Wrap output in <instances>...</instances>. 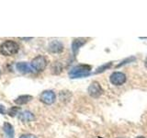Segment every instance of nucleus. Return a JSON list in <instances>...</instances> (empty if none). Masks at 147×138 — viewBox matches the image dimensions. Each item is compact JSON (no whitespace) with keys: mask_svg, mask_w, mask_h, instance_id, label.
I'll return each mask as SVG.
<instances>
[{"mask_svg":"<svg viewBox=\"0 0 147 138\" xmlns=\"http://www.w3.org/2000/svg\"><path fill=\"white\" fill-rule=\"evenodd\" d=\"M0 76H1V70H0Z\"/></svg>","mask_w":147,"mask_h":138,"instance_id":"obj_22","label":"nucleus"},{"mask_svg":"<svg viewBox=\"0 0 147 138\" xmlns=\"http://www.w3.org/2000/svg\"><path fill=\"white\" fill-rule=\"evenodd\" d=\"M3 131L5 133H6L8 138H14V135H15V131H14L13 126L9 122H5L3 124Z\"/></svg>","mask_w":147,"mask_h":138,"instance_id":"obj_12","label":"nucleus"},{"mask_svg":"<svg viewBox=\"0 0 147 138\" xmlns=\"http://www.w3.org/2000/svg\"><path fill=\"white\" fill-rule=\"evenodd\" d=\"M21 40H31L32 38H30H30H20Z\"/></svg>","mask_w":147,"mask_h":138,"instance_id":"obj_20","label":"nucleus"},{"mask_svg":"<svg viewBox=\"0 0 147 138\" xmlns=\"http://www.w3.org/2000/svg\"><path fill=\"white\" fill-rule=\"evenodd\" d=\"M48 61L43 55H38L35 58L32 59L30 63V66L36 72H42L47 66Z\"/></svg>","mask_w":147,"mask_h":138,"instance_id":"obj_3","label":"nucleus"},{"mask_svg":"<svg viewBox=\"0 0 147 138\" xmlns=\"http://www.w3.org/2000/svg\"><path fill=\"white\" fill-rule=\"evenodd\" d=\"M52 72L55 75H57V74H60L62 72V69H63V66H62V64L59 63V62H55L54 64H53L52 66Z\"/></svg>","mask_w":147,"mask_h":138,"instance_id":"obj_13","label":"nucleus"},{"mask_svg":"<svg viewBox=\"0 0 147 138\" xmlns=\"http://www.w3.org/2000/svg\"><path fill=\"white\" fill-rule=\"evenodd\" d=\"M90 71L91 66L88 64H78L69 71V76L71 78L85 77L90 75Z\"/></svg>","mask_w":147,"mask_h":138,"instance_id":"obj_2","label":"nucleus"},{"mask_svg":"<svg viewBox=\"0 0 147 138\" xmlns=\"http://www.w3.org/2000/svg\"><path fill=\"white\" fill-rule=\"evenodd\" d=\"M40 100L46 105H52L56 99L55 93L53 90H44L40 95Z\"/></svg>","mask_w":147,"mask_h":138,"instance_id":"obj_4","label":"nucleus"},{"mask_svg":"<svg viewBox=\"0 0 147 138\" xmlns=\"http://www.w3.org/2000/svg\"><path fill=\"white\" fill-rule=\"evenodd\" d=\"M18 118L22 122H30L32 121H34L35 116H34V114L32 113L31 112H29V110H25V112H22L20 113H18Z\"/></svg>","mask_w":147,"mask_h":138,"instance_id":"obj_8","label":"nucleus"},{"mask_svg":"<svg viewBox=\"0 0 147 138\" xmlns=\"http://www.w3.org/2000/svg\"><path fill=\"white\" fill-rule=\"evenodd\" d=\"M20 110V107H11L7 110V114L10 117H15L17 114H18Z\"/></svg>","mask_w":147,"mask_h":138,"instance_id":"obj_15","label":"nucleus"},{"mask_svg":"<svg viewBox=\"0 0 147 138\" xmlns=\"http://www.w3.org/2000/svg\"><path fill=\"white\" fill-rule=\"evenodd\" d=\"M32 99H33V97L30 95H21L20 97H18V98L14 100V102L18 105H24V104L29 103L30 101H31Z\"/></svg>","mask_w":147,"mask_h":138,"instance_id":"obj_11","label":"nucleus"},{"mask_svg":"<svg viewBox=\"0 0 147 138\" xmlns=\"http://www.w3.org/2000/svg\"><path fill=\"white\" fill-rule=\"evenodd\" d=\"M48 50H49V52L53 53H60L63 52V45L61 41H59L57 40H54V41H52L49 43Z\"/></svg>","mask_w":147,"mask_h":138,"instance_id":"obj_7","label":"nucleus"},{"mask_svg":"<svg viewBox=\"0 0 147 138\" xmlns=\"http://www.w3.org/2000/svg\"><path fill=\"white\" fill-rule=\"evenodd\" d=\"M112 66V63H111V62L105 64H103V66H99L98 68H96V70L95 71V74H99V73L104 72L105 70H108V69H109L110 66Z\"/></svg>","mask_w":147,"mask_h":138,"instance_id":"obj_14","label":"nucleus"},{"mask_svg":"<svg viewBox=\"0 0 147 138\" xmlns=\"http://www.w3.org/2000/svg\"><path fill=\"white\" fill-rule=\"evenodd\" d=\"M86 43V39H83V38H77V39H75V40L73 41V43H72V52H73L74 55H76L77 54L79 49Z\"/></svg>","mask_w":147,"mask_h":138,"instance_id":"obj_10","label":"nucleus"},{"mask_svg":"<svg viewBox=\"0 0 147 138\" xmlns=\"http://www.w3.org/2000/svg\"><path fill=\"white\" fill-rule=\"evenodd\" d=\"M133 61H135V57H134V56L129 57V58H127V59H125V60H123V61H122L121 64H119L118 66H117V67H121V66H124V64H128V63H131V62H133Z\"/></svg>","mask_w":147,"mask_h":138,"instance_id":"obj_16","label":"nucleus"},{"mask_svg":"<svg viewBox=\"0 0 147 138\" xmlns=\"http://www.w3.org/2000/svg\"><path fill=\"white\" fill-rule=\"evenodd\" d=\"M87 91H88V94L91 97H93V98H98V97H100L103 93L102 87H101V86L96 81L91 83L90 86L88 87Z\"/></svg>","mask_w":147,"mask_h":138,"instance_id":"obj_6","label":"nucleus"},{"mask_svg":"<svg viewBox=\"0 0 147 138\" xmlns=\"http://www.w3.org/2000/svg\"><path fill=\"white\" fill-rule=\"evenodd\" d=\"M109 80L115 86H121L126 82V76L121 72H114L110 75Z\"/></svg>","mask_w":147,"mask_h":138,"instance_id":"obj_5","label":"nucleus"},{"mask_svg":"<svg viewBox=\"0 0 147 138\" xmlns=\"http://www.w3.org/2000/svg\"><path fill=\"white\" fill-rule=\"evenodd\" d=\"M7 110H6V108H5V106L3 105H0V113L1 114H6Z\"/></svg>","mask_w":147,"mask_h":138,"instance_id":"obj_18","label":"nucleus"},{"mask_svg":"<svg viewBox=\"0 0 147 138\" xmlns=\"http://www.w3.org/2000/svg\"><path fill=\"white\" fill-rule=\"evenodd\" d=\"M16 69L20 73H21V74H29V73L33 72V69L31 68L30 64L26 63V62L17 63V64H16Z\"/></svg>","mask_w":147,"mask_h":138,"instance_id":"obj_9","label":"nucleus"},{"mask_svg":"<svg viewBox=\"0 0 147 138\" xmlns=\"http://www.w3.org/2000/svg\"><path fill=\"white\" fill-rule=\"evenodd\" d=\"M144 64H145V67L147 69V57L145 58V61H144Z\"/></svg>","mask_w":147,"mask_h":138,"instance_id":"obj_19","label":"nucleus"},{"mask_svg":"<svg viewBox=\"0 0 147 138\" xmlns=\"http://www.w3.org/2000/svg\"><path fill=\"white\" fill-rule=\"evenodd\" d=\"M18 44L16 41L8 40L5 41L0 45V53L5 56H11L18 52Z\"/></svg>","mask_w":147,"mask_h":138,"instance_id":"obj_1","label":"nucleus"},{"mask_svg":"<svg viewBox=\"0 0 147 138\" xmlns=\"http://www.w3.org/2000/svg\"><path fill=\"white\" fill-rule=\"evenodd\" d=\"M136 138H145V137H144V136H138V137H136Z\"/></svg>","mask_w":147,"mask_h":138,"instance_id":"obj_21","label":"nucleus"},{"mask_svg":"<svg viewBox=\"0 0 147 138\" xmlns=\"http://www.w3.org/2000/svg\"><path fill=\"white\" fill-rule=\"evenodd\" d=\"M20 138H37V136L34 135H30V133H27V135H22Z\"/></svg>","mask_w":147,"mask_h":138,"instance_id":"obj_17","label":"nucleus"}]
</instances>
